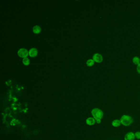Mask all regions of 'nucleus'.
Instances as JSON below:
<instances>
[{"label":"nucleus","mask_w":140,"mask_h":140,"mask_svg":"<svg viewBox=\"0 0 140 140\" xmlns=\"http://www.w3.org/2000/svg\"><path fill=\"white\" fill-rule=\"evenodd\" d=\"M28 53H29V55L31 57H35L38 55V51L36 48H31V49L30 50Z\"/></svg>","instance_id":"0eeeda50"},{"label":"nucleus","mask_w":140,"mask_h":140,"mask_svg":"<svg viewBox=\"0 0 140 140\" xmlns=\"http://www.w3.org/2000/svg\"><path fill=\"white\" fill-rule=\"evenodd\" d=\"M96 121V123L97 124H99L101 123V120H97Z\"/></svg>","instance_id":"2eb2a0df"},{"label":"nucleus","mask_w":140,"mask_h":140,"mask_svg":"<svg viewBox=\"0 0 140 140\" xmlns=\"http://www.w3.org/2000/svg\"><path fill=\"white\" fill-rule=\"evenodd\" d=\"M92 59L96 63H101L103 61V58L101 54L98 53H96L93 55Z\"/></svg>","instance_id":"20e7f679"},{"label":"nucleus","mask_w":140,"mask_h":140,"mask_svg":"<svg viewBox=\"0 0 140 140\" xmlns=\"http://www.w3.org/2000/svg\"><path fill=\"white\" fill-rule=\"evenodd\" d=\"M113 127H118L121 125V121L119 119H115L113 120L111 123Z\"/></svg>","instance_id":"6e6552de"},{"label":"nucleus","mask_w":140,"mask_h":140,"mask_svg":"<svg viewBox=\"0 0 140 140\" xmlns=\"http://www.w3.org/2000/svg\"><path fill=\"white\" fill-rule=\"evenodd\" d=\"M32 31L34 33L39 34L41 32V28L38 26H34Z\"/></svg>","instance_id":"1a4fd4ad"},{"label":"nucleus","mask_w":140,"mask_h":140,"mask_svg":"<svg viewBox=\"0 0 140 140\" xmlns=\"http://www.w3.org/2000/svg\"><path fill=\"white\" fill-rule=\"evenodd\" d=\"M23 63L25 65H28L30 64V60L27 57L23 58Z\"/></svg>","instance_id":"f8f14e48"},{"label":"nucleus","mask_w":140,"mask_h":140,"mask_svg":"<svg viewBox=\"0 0 140 140\" xmlns=\"http://www.w3.org/2000/svg\"><path fill=\"white\" fill-rule=\"evenodd\" d=\"M136 70H137V72H138L139 74H140V64L137 66Z\"/></svg>","instance_id":"4468645a"},{"label":"nucleus","mask_w":140,"mask_h":140,"mask_svg":"<svg viewBox=\"0 0 140 140\" xmlns=\"http://www.w3.org/2000/svg\"><path fill=\"white\" fill-rule=\"evenodd\" d=\"M96 123V121L95 118L92 117H89L86 120V123L88 125L92 126L94 125Z\"/></svg>","instance_id":"423d86ee"},{"label":"nucleus","mask_w":140,"mask_h":140,"mask_svg":"<svg viewBox=\"0 0 140 140\" xmlns=\"http://www.w3.org/2000/svg\"><path fill=\"white\" fill-rule=\"evenodd\" d=\"M132 61L134 64L136 65H139L140 64V59L137 56H135L132 59Z\"/></svg>","instance_id":"9d476101"},{"label":"nucleus","mask_w":140,"mask_h":140,"mask_svg":"<svg viewBox=\"0 0 140 140\" xmlns=\"http://www.w3.org/2000/svg\"><path fill=\"white\" fill-rule=\"evenodd\" d=\"M135 136L137 139H140V131H137L135 133Z\"/></svg>","instance_id":"ddd939ff"},{"label":"nucleus","mask_w":140,"mask_h":140,"mask_svg":"<svg viewBox=\"0 0 140 140\" xmlns=\"http://www.w3.org/2000/svg\"><path fill=\"white\" fill-rule=\"evenodd\" d=\"M135 133L133 132L130 131L127 132L125 135L124 137V140H135Z\"/></svg>","instance_id":"39448f33"},{"label":"nucleus","mask_w":140,"mask_h":140,"mask_svg":"<svg viewBox=\"0 0 140 140\" xmlns=\"http://www.w3.org/2000/svg\"><path fill=\"white\" fill-rule=\"evenodd\" d=\"M95 64V61L93 59H89L86 62V65L88 67H92Z\"/></svg>","instance_id":"9b49d317"},{"label":"nucleus","mask_w":140,"mask_h":140,"mask_svg":"<svg viewBox=\"0 0 140 140\" xmlns=\"http://www.w3.org/2000/svg\"><path fill=\"white\" fill-rule=\"evenodd\" d=\"M120 120L121 124L125 127H128L131 125L134 122L133 118L130 115H123L121 116Z\"/></svg>","instance_id":"f257e3e1"},{"label":"nucleus","mask_w":140,"mask_h":140,"mask_svg":"<svg viewBox=\"0 0 140 140\" xmlns=\"http://www.w3.org/2000/svg\"><path fill=\"white\" fill-rule=\"evenodd\" d=\"M91 114L93 118L97 120H102L104 117L103 111L99 108H95L92 109Z\"/></svg>","instance_id":"f03ea898"},{"label":"nucleus","mask_w":140,"mask_h":140,"mask_svg":"<svg viewBox=\"0 0 140 140\" xmlns=\"http://www.w3.org/2000/svg\"><path fill=\"white\" fill-rule=\"evenodd\" d=\"M28 54L29 53L28 52V50L26 48H20L18 51V55L19 57L21 58H26Z\"/></svg>","instance_id":"7ed1b4c3"}]
</instances>
